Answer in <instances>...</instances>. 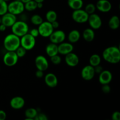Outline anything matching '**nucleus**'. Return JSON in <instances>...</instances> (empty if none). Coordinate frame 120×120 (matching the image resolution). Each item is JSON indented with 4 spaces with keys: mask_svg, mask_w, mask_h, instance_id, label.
Listing matches in <instances>:
<instances>
[{
    "mask_svg": "<svg viewBox=\"0 0 120 120\" xmlns=\"http://www.w3.org/2000/svg\"><path fill=\"white\" fill-rule=\"evenodd\" d=\"M80 36V32L76 29H73L69 32L68 35V40L70 43H75L79 41Z\"/></svg>",
    "mask_w": 120,
    "mask_h": 120,
    "instance_id": "22",
    "label": "nucleus"
},
{
    "mask_svg": "<svg viewBox=\"0 0 120 120\" xmlns=\"http://www.w3.org/2000/svg\"><path fill=\"white\" fill-rule=\"evenodd\" d=\"M30 21L35 25L39 26L41 23H42L43 22V20L42 16H40L39 15L35 14V15H32L31 16V18H30Z\"/></svg>",
    "mask_w": 120,
    "mask_h": 120,
    "instance_id": "29",
    "label": "nucleus"
},
{
    "mask_svg": "<svg viewBox=\"0 0 120 120\" xmlns=\"http://www.w3.org/2000/svg\"><path fill=\"white\" fill-rule=\"evenodd\" d=\"M3 45L7 51H15L20 46V38L12 33L8 34L4 39Z\"/></svg>",
    "mask_w": 120,
    "mask_h": 120,
    "instance_id": "2",
    "label": "nucleus"
},
{
    "mask_svg": "<svg viewBox=\"0 0 120 120\" xmlns=\"http://www.w3.org/2000/svg\"><path fill=\"white\" fill-rule=\"evenodd\" d=\"M45 51L48 56H49V57H52L54 55L59 54L57 45L50 42V43L47 45V46H46Z\"/></svg>",
    "mask_w": 120,
    "mask_h": 120,
    "instance_id": "20",
    "label": "nucleus"
},
{
    "mask_svg": "<svg viewBox=\"0 0 120 120\" xmlns=\"http://www.w3.org/2000/svg\"><path fill=\"white\" fill-rule=\"evenodd\" d=\"M45 84L49 87L54 88L57 86L58 84V79L55 74L52 73H49L46 74L45 76Z\"/></svg>",
    "mask_w": 120,
    "mask_h": 120,
    "instance_id": "19",
    "label": "nucleus"
},
{
    "mask_svg": "<svg viewBox=\"0 0 120 120\" xmlns=\"http://www.w3.org/2000/svg\"><path fill=\"white\" fill-rule=\"evenodd\" d=\"M7 27L5 25H4L2 23H0V31L1 32H4L7 29Z\"/></svg>",
    "mask_w": 120,
    "mask_h": 120,
    "instance_id": "42",
    "label": "nucleus"
},
{
    "mask_svg": "<svg viewBox=\"0 0 120 120\" xmlns=\"http://www.w3.org/2000/svg\"><path fill=\"white\" fill-rule=\"evenodd\" d=\"M34 1H35V2L38 3V2H43L45 0H34Z\"/></svg>",
    "mask_w": 120,
    "mask_h": 120,
    "instance_id": "45",
    "label": "nucleus"
},
{
    "mask_svg": "<svg viewBox=\"0 0 120 120\" xmlns=\"http://www.w3.org/2000/svg\"><path fill=\"white\" fill-rule=\"evenodd\" d=\"M101 90L105 94H108L111 91V88L109 86V84H103V86L101 87Z\"/></svg>",
    "mask_w": 120,
    "mask_h": 120,
    "instance_id": "35",
    "label": "nucleus"
},
{
    "mask_svg": "<svg viewBox=\"0 0 120 120\" xmlns=\"http://www.w3.org/2000/svg\"><path fill=\"white\" fill-rule=\"evenodd\" d=\"M26 51L27 50L25 48H23V47L20 45V46L18 47V48L15 50V52H16V55L19 58V57H23V56H25L26 53Z\"/></svg>",
    "mask_w": 120,
    "mask_h": 120,
    "instance_id": "33",
    "label": "nucleus"
},
{
    "mask_svg": "<svg viewBox=\"0 0 120 120\" xmlns=\"http://www.w3.org/2000/svg\"><path fill=\"white\" fill-rule=\"evenodd\" d=\"M35 76H36V77L38 78H42V77H43L44 76V73H43V71H42V70H36V71L35 72Z\"/></svg>",
    "mask_w": 120,
    "mask_h": 120,
    "instance_id": "39",
    "label": "nucleus"
},
{
    "mask_svg": "<svg viewBox=\"0 0 120 120\" xmlns=\"http://www.w3.org/2000/svg\"><path fill=\"white\" fill-rule=\"evenodd\" d=\"M36 45V38L29 33L20 38V45L26 50H32Z\"/></svg>",
    "mask_w": 120,
    "mask_h": 120,
    "instance_id": "4",
    "label": "nucleus"
},
{
    "mask_svg": "<svg viewBox=\"0 0 120 120\" xmlns=\"http://www.w3.org/2000/svg\"><path fill=\"white\" fill-rule=\"evenodd\" d=\"M43 2H38L37 3V8L41 9L43 7Z\"/></svg>",
    "mask_w": 120,
    "mask_h": 120,
    "instance_id": "43",
    "label": "nucleus"
},
{
    "mask_svg": "<svg viewBox=\"0 0 120 120\" xmlns=\"http://www.w3.org/2000/svg\"><path fill=\"white\" fill-rule=\"evenodd\" d=\"M112 120H120V112L119 111H115L112 113L111 116Z\"/></svg>",
    "mask_w": 120,
    "mask_h": 120,
    "instance_id": "37",
    "label": "nucleus"
},
{
    "mask_svg": "<svg viewBox=\"0 0 120 120\" xmlns=\"http://www.w3.org/2000/svg\"><path fill=\"white\" fill-rule=\"evenodd\" d=\"M25 101L23 97L21 96H16L11 100L10 106L15 110H19L24 107Z\"/></svg>",
    "mask_w": 120,
    "mask_h": 120,
    "instance_id": "18",
    "label": "nucleus"
},
{
    "mask_svg": "<svg viewBox=\"0 0 120 120\" xmlns=\"http://www.w3.org/2000/svg\"><path fill=\"white\" fill-rule=\"evenodd\" d=\"M69 7L73 10H77L82 8L83 6V0H68Z\"/></svg>",
    "mask_w": 120,
    "mask_h": 120,
    "instance_id": "24",
    "label": "nucleus"
},
{
    "mask_svg": "<svg viewBox=\"0 0 120 120\" xmlns=\"http://www.w3.org/2000/svg\"><path fill=\"white\" fill-rule=\"evenodd\" d=\"M83 37L84 39L87 42H91L94 40L95 37V33L92 28H86L83 32Z\"/></svg>",
    "mask_w": 120,
    "mask_h": 120,
    "instance_id": "21",
    "label": "nucleus"
},
{
    "mask_svg": "<svg viewBox=\"0 0 120 120\" xmlns=\"http://www.w3.org/2000/svg\"><path fill=\"white\" fill-rule=\"evenodd\" d=\"M101 59L100 56L98 54H93L90 56L89 59V63L92 66L95 67L97 65L100 64Z\"/></svg>",
    "mask_w": 120,
    "mask_h": 120,
    "instance_id": "26",
    "label": "nucleus"
},
{
    "mask_svg": "<svg viewBox=\"0 0 120 120\" xmlns=\"http://www.w3.org/2000/svg\"><path fill=\"white\" fill-rule=\"evenodd\" d=\"M49 38L50 42L59 45L64 42L66 39V34L62 30H57L55 31L53 30Z\"/></svg>",
    "mask_w": 120,
    "mask_h": 120,
    "instance_id": "9",
    "label": "nucleus"
},
{
    "mask_svg": "<svg viewBox=\"0 0 120 120\" xmlns=\"http://www.w3.org/2000/svg\"><path fill=\"white\" fill-rule=\"evenodd\" d=\"M8 12V4L4 0H0V16H2Z\"/></svg>",
    "mask_w": 120,
    "mask_h": 120,
    "instance_id": "30",
    "label": "nucleus"
},
{
    "mask_svg": "<svg viewBox=\"0 0 120 120\" xmlns=\"http://www.w3.org/2000/svg\"><path fill=\"white\" fill-rule=\"evenodd\" d=\"M19 57L15 51H7L3 57V62L7 66L12 67L15 66L18 62Z\"/></svg>",
    "mask_w": 120,
    "mask_h": 120,
    "instance_id": "7",
    "label": "nucleus"
},
{
    "mask_svg": "<svg viewBox=\"0 0 120 120\" xmlns=\"http://www.w3.org/2000/svg\"><path fill=\"white\" fill-rule=\"evenodd\" d=\"M87 22H89L90 28L93 29H98L101 27V18L98 14L95 13L89 15Z\"/></svg>",
    "mask_w": 120,
    "mask_h": 120,
    "instance_id": "10",
    "label": "nucleus"
},
{
    "mask_svg": "<svg viewBox=\"0 0 120 120\" xmlns=\"http://www.w3.org/2000/svg\"><path fill=\"white\" fill-rule=\"evenodd\" d=\"M5 1H6V2H8V1H10V0H4Z\"/></svg>",
    "mask_w": 120,
    "mask_h": 120,
    "instance_id": "47",
    "label": "nucleus"
},
{
    "mask_svg": "<svg viewBox=\"0 0 120 120\" xmlns=\"http://www.w3.org/2000/svg\"><path fill=\"white\" fill-rule=\"evenodd\" d=\"M16 1H21V0H16Z\"/></svg>",
    "mask_w": 120,
    "mask_h": 120,
    "instance_id": "48",
    "label": "nucleus"
},
{
    "mask_svg": "<svg viewBox=\"0 0 120 120\" xmlns=\"http://www.w3.org/2000/svg\"><path fill=\"white\" fill-rule=\"evenodd\" d=\"M94 71L95 73H97L99 75L101 72L103 70V67L101 66L100 65H97L96 66L94 67Z\"/></svg>",
    "mask_w": 120,
    "mask_h": 120,
    "instance_id": "38",
    "label": "nucleus"
},
{
    "mask_svg": "<svg viewBox=\"0 0 120 120\" xmlns=\"http://www.w3.org/2000/svg\"><path fill=\"white\" fill-rule=\"evenodd\" d=\"M65 62L70 67H76L79 63V57L73 52L65 55Z\"/></svg>",
    "mask_w": 120,
    "mask_h": 120,
    "instance_id": "15",
    "label": "nucleus"
},
{
    "mask_svg": "<svg viewBox=\"0 0 120 120\" xmlns=\"http://www.w3.org/2000/svg\"><path fill=\"white\" fill-rule=\"evenodd\" d=\"M57 15L56 12L53 10L48 11L46 14V21L52 23L53 21L57 20Z\"/></svg>",
    "mask_w": 120,
    "mask_h": 120,
    "instance_id": "27",
    "label": "nucleus"
},
{
    "mask_svg": "<svg viewBox=\"0 0 120 120\" xmlns=\"http://www.w3.org/2000/svg\"><path fill=\"white\" fill-rule=\"evenodd\" d=\"M96 9L101 12H108L112 8L111 2L108 0H98L96 5Z\"/></svg>",
    "mask_w": 120,
    "mask_h": 120,
    "instance_id": "16",
    "label": "nucleus"
},
{
    "mask_svg": "<svg viewBox=\"0 0 120 120\" xmlns=\"http://www.w3.org/2000/svg\"><path fill=\"white\" fill-rule=\"evenodd\" d=\"M95 71L94 67L90 64L84 66L81 71V76L83 79L86 81L92 80L95 76Z\"/></svg>",
    "mask_w": 120,
    "mask_h": 120,
    "instance_id": "11",
    "label": "nucleus"
},
{
    "mask_svg": "<svg viewBox=\"0 0 120 120\" xmlns=\"http://www.w3.org/2000/svg\"><path fill=\"white\" fill-rule=\"evenodd\" d=\"M24 8L28 11H33L37 9V2L34 0L24 4Z\"/></svg>",
    "mask_w": 120,
    "mask_h": 120,
    "instance_id": "28",
    "label": "nucleus"
},
{
    "mask_svg": "<svg viewBox=\"0 0 120 120\" xmlns=\"http://www.w3.org/2000/svg\"><path fill=\"white\" fill-rule=\"evenodd\" d=\"M29 34L32 35V36H34V38H37L38 36H39V33L38 29V28H34V29H32L30 30V32Z\"/></svg>",
    "mask_w": 120,
    "mask_h": 120,
    "instance_id": "36",
    "label": "nucleus"
},
{
    "mask_svg": "<svg viewBox=\"0 0 120 120\" xmlns=\"http://www.w3.org/2000/svg\"><path fill=\"white\" fill-rule=\"evenodd\" d=\"M35 120H48V118L46 115L44 113H38L37 116L35 117Z\"/></svg>",
    "mask_w": 120,
    "mask_h": 120,
    "instance_id": "34",
    "label": "nucleus"
},
{
    "mask_svg": "<svg viewBox=\"0 0 120 120\" xmlns=\"http://www.w3.org/2000/svg\"><path fill=\"white\" fill-rule=\"evenodd\" d=\"M96 10V7L95 5H94L93 4H89L87 5L85 7V9L84 11L87 13L89 15L90 14H92L95 13V11Z\"/></svg>",
    "mask_w": 120,
    "mask_h": 120,
    "instance_id": "31",
    "label": "nucleus"
},
{
    "mask_svg": "<svg viewBox=\"0 0 120 120\" xmlns=\"http://www.w3.org/2000/svg\"><path fill=\"white\" fill-rule=\"evenodd\" d=\"M25 10L24 4L20 1H12L8 4V12L15 15H18L22 14Z\"/></svg>",
    "mask_w": 120,
    "mask_h": 120,
    "instance_id": "5",
    "label": "nucleus"
},
{
    "mask_svg": "<svg viewBox=\"0 0 120 120\" xmlns=\"http://www.w3.org/2000/svg\"><path fill=\"white\" fill-rule=\"evenodd\" d=\"M38 113V112L36 109L29 108L26 109L25 111V116L26 117L25 120H34L37 116Z\"/></svg>",
    "mask_w": 120,
    "mask_h": 120,
    "instance_id": "25",
    "label": "nucleus"
},
{
    "mask_svg": "<svg viewBox=\"0 0 120 120\" xmlns=\"http://www.w3.org/2000/svg\"><path fill=\"white\" fill-rule=\"evenodd\" d=\"M38 31L39 35L43 38H49L54 30L50 22L48 21H43L38 26Z\"/></svg>",
    "mask_w": 120,
    "mask_h": 120,
    "instance_id": "8",
    "label": "nucleus"
},
{
    "mask_svg": "<svg viewBox=\"0 0 120 120\" xmlns=\"http://www.w3.org/2000/svg\"><path fill=\"white\" fill-rule=\"evenodd\" d=\"M89 14L82 8L77 10H74L71 15L73 21L78 23H84L87 22Z\"/></svg>",
    "mask_w": 120,
    "mask_h": 120,
    "instance_id": "6",
    "label": "nucleus"
},
{
    "mask_svg": "<svg viewBox=\"0 0 120 120\" xmlns=\"http://www.w3.org/2000/svg\"><path fill=\"white\" fill-rule=\"evenodd\" d=\"M7 118V114L4 110H0V120H5Z\"/></svg>",
    "mask_w": 120,
    "mask_h": 120,
    "instance_id": "40",
    "label": "nucleus"
},
{
    "mask_svg": "<svg viewBox=\"0 0 120 120\" xmlns=\"http://www.w3.org/2000/svg\"><path fill=\"white\" fill-rule=\"evenodd\" d=\"M103 59L112 64H117L120 61V50L117 46H110L104 50L102 54Z\"/></svg>",
    "mask_w": 120,
    "mask_h": 120,
    "instance_id": "1",
    "label": "nucleus"
},
{
    "mask_svg": "<svg viewBox=\"0 0 120 120\" xmlns=\"http://www.w3.org/2000/svg\"><path fill=\"white\" fill-rule=\"evenodd\" d=\"M50 57L51 62L53 64H55V65H58V64H60L61 62H62V59H61L60 56L59 55V54L54 55V56Z\"/></svg>",
    "mask_w": 120,
    "mask_h": 120,
    "instance_id": "32",
    "label": "nucleus"
},
{
    "mask_svg": "<svg viewBox=\"0 0 120 120\" xmlns=\"http://www.w3.org/2000/svg\"><path fill=\"white\" fill-rule=\"evenodd\" d=\"M51 24H52V27L54 29H57V28H58L59 26V22H57V20H56V21H53V22H52Z\"/></svg>",
    "mask_w": 120,
    "mask_h": 120,
    "instance_id": "41",
    "label": "nucleus"
},
{
    "mask_svg": "<svg viewBox=\"0 0 120 120\" xmlns=\"http://www.w3.org/2000/svg\"><path fill=\"white\" fill-rule=\"evenodd\" d=\"M31 1V0H21V1H22L23 4L26 3V2H29V1Z\"/></svg>",
    "mask_w": 120,
    "mask_h": 120,
    "instance_id": "44",
    "label": "nucleus"
},
{
    "mask_svg": "<svg viewBox=\"0 0 120 120\" xmlns=\"http://www.w3.org/2000/svg\"><path fill=\"white\" fill-rule=\"evenodd\" d=\"M35 66L38 70L45 71L49 68V62L47 59L42 55H39L36 56L35 60Z\"/></svg>",
    "mask_w": 120,
    "mask_h": 120,
    "instance_id": "12",
    "label": "nucleus"
},
{
    "mask_svg": "<svg viewBox=\"0 0 120 120\" xmlns=\"http://www.w3.org/2000/svg\"><path fill=\"white\" fill-rule=\"evenodd\" d=\"M1 23V16H0V23Z\"/></svg>",
    "mask_w": 120,
    "mask_h": 120,
    "instance_id": "46",
    "label": "nucleus"
},
{
    "mask_svg": "<svg viewBox=\"0 0 120 120\" xmlns=\"http://www.w3.org/2000/svg\"><path fill=\"white\" fill-rule=\"evenodd\" d=\"M11 30L12 34L21 38L28 34L29 31V26L24 21H16L11 26Z\"/></svg>",
    "mask_w": 120,
    "mask_h": 120,
    "instance_id": "3",
    "label": "nucleus"
},
{
    "mask_svg": "<svg viewBox=\"0 0 120 120\" xmlns=\"http://www.w3.org/2000/svg\"><path fill=\"white\" fill-rule=\"evenodd\" d=\"M112 79V75L111 72L109 70H103L99 74L98 81L101 84H110Z\"/></svg>",
    "mask_w": 120,
    "mask_h": 120,
    "instance_id": "17",
    "label": "nucleus"
},
{
    "mask_svg": "<svg viewBox=\"0 0 120 120\" xmlns=\"http://www.w3.org/2000/svg\"><path fill=\"white\" fill-rule=\"evenodd\" d=\"M58 46V53L62 55H66L73 52L74 49L73 45L70 42H64L57 45Z\"/></svg>",
    "mask_w": 120,
    "mask_h": 120,
    "instance_id": "14",
    "label": "nucleus"
},
{
    "mask_svg": "<svg viewBox=\"0 0 120 120\" xmlns=\"http://www.w3.org/2000/svg\"><path fill=\"white\" fill-rule=\"evenodd\" d=\"M17 21L16 15L7 12V13L1 16V23L7 27H11Z\"/></svg>",
    "mask_w": 120,
    "mask_h": 120,
    "instance_id": "13",
    "label": "nucleus"
},
{
    "mask_svg": "<svg viewBox=\"0 0 120 120\" xmlns=\"http://www.w3.org/2000/svg\"><path fill=\"white\" fill-rule=\"evenodd\" d=\"M120 21L119 17L117 15L111 16L109 21V26L112 30H116L120 27Z\"/></svg>",
    "mask_w": 120,
    "mask_h": 120,
    "instance_id": "23",
    "label": "nucleus"
}]
</instances>
